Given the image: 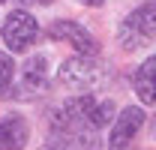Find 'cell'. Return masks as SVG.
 Listing matches in <instances>:
<instances>
[{
	"instance_id": "obj_1",
	"label": "cell",
	"mask_w": 156,
	"mask_h": 150,
	"mask_svg": "<svg viewBox=\"0 0 156 150\" xmlns=\"http://www.w3.org/2000/svg\"><path fill=\"white\" fill-rule=\"evenodd\" d=\"M153 39H156V3H144L135 12H129V18L117 30V42L123 45V51L144 48Z\"/></svg>"
},
{
	"instance_id": "obj_2",
	"label": "cell",
	"mask_w": 156,
	"mask_h": 150,
	"mask_svg": "<svg viewBox=\"0 0 156 150\" xmlns=\"http://www.w3.org/2000/svg\"><path fill=\"white\" fill-rule=\"evenodd\" d=\"M105 81V66L93 60V54H81V57H69L60 63V84L69 90H96Z\"/></svg>"
},
{
	"instance_id": "obj_3",
	"label": "cell",
	"mask_w": 156,
	"mask_h": 150,
	"mask_svg": "<svg viewBox=\"0 0 156 150\" xmlns=\"http://www.w3.org/2000/svg\"><path fill=\"white\" fill-rule=\"evenodd\" d=\"M36 36H39V24L30 12H24V9L9 12V18L3 24V42L12 51H27L36 42Z\"/></svg>"
},
{
	"instance_id": "obj_4",
	"label": "cell",
	"mask_w": 156,
	"mask_h": 150,
	"mask_svg": "<svg viewBox=\"0 0 156 150\" xmlns=\"http://www.w3.org/2000/svg\"><path fill=\"white\" fill-rule=\"evenodd\" d=\"M141 123H144V111H141L138 105H129V108H123V114L117 117L114 126H111L108 147H111V150H129L132 138H135L138 129H141Z\"/></svg>"
},
{
	"instance_id": "obj_5",
	"label": "cell",
	"mask_w": 156,
	"mask_h": 150,
	"mask_svg": "<svg viewBox=\"0 0 156 150\" xmlns=\"http://www.w3.org/2000/svg\"><path fill=\"white\" fill-rule=\"evenodd\" d=\"M48 39H54V42H69L81 54H96L93 36H90L78 21H54V24L48 27Z\"/></svg>"
},
{
	"instance_id": "obj_6",
	"label": "cell",
	"mask_w": 156,
	"mask_h": 150,
	"mask_svg": "<svg viewBox=\"0 0 156 150\" xmlns=\"http://www.w3.org/2000/svg\"><path fill=\"white\" fill-rule=\"evenodd\" d=\"M30 138V129H27V120L18 117V114H9L0 120V150H21Z\"/></svg>"
},
{
	"instance_id": "obj_7",
	"label": "cell",
	"mask_w": 156,
	"mask_h": 150,
	"mask_svg": "<svg viewBox=\"0 0 156 150\" xmlns=\"http://www.w3.org/2000/svg\"><path fill=\"white\" fill-rule=\"evenodd\" d=\"M48 150H99L96 129H75V132H54Z\"/></svg>"
},
{
	"instance_id": "obj_8",
	"label": "cell",
	"mask_w": 156,
	"mask_h": 150,
	"mask_svg": "<svg viewBox=\"0 0 156 150\" xmlns=\"http://www.w3.org/2000/svg\"><path fill=\"white\" fill-rule=\"evenodd\" d=\"M135 93L141 102L156 105V57H147L135 72Z\"/></svg>"
},
{
	"instance_id": "obj_9",
	"label": "cell",
	"mask_w": 156,
	"mask_h": 150,
	"mask_svg": "<svg viewBox=\"0 0 156 150\" xmlns=\"http://www.w3.org/2000/svg\"><path fill=\"white\" fill-rule=\"evenodd\" d=\"M48 84V60L39 54V57H30L27 66H24V87L39 93L42 87Z\"/></svg>"
},
{
	"instance_id": "obj_10",
	"label": "cell",
	"mask_w": 156,
	"mask_h": 150,
	"mask_svg": "<svg viewBox=\"0 0 156 150\" xmlns=\"http://www.w3.org/2000/svg\"><path fill=\"white\" fill-rule=\"evenodd\" d=\"M111 114H114V105H111V102H96L93 111H90V126H93V129L105 126V123L111 120Z\"/></svg>"
},
{
	"instance_id": "obj_11",
	"label": "cell",
	"mask_w": 156,
	"mask_h": 150,
	"mask_svg": "<svg viewBox=\"0 0 156 150\" xmlns=\"http://www.w3.org/2000/svg\"><path fill=\"white\" fill-rule=\"evenodd\" d=\"M12 72H15V66H12L9 54H3V51H0V93L12 84Z\"/></svg>"
},
{
	"instance_id": "obj_12",
	"label": "cell",
	"mask_w": 156,
	"mask_h": 150,
	"mask_svg": "<svg viewBox=\"0 0 156 150\" xmlns=\"http://www.w3.org/2000/svg\"><path fill=\"white\" fill-rule=\"evenodd\" d=\"M18 3H36V6H48L51 0H18Z\"/></svg>"
},
{
	"instance_id": "obj_13",
	"label": "cell",
	"mask_w": 156,
	"mask_h": 150,
	"mask_svg": "<svg viewBox=\"0 0 156 150\" xmlns=\"http://www.w3.org/2000/svg\"><path fill=\"white\" fill-rule=\"evenodd\" d=\"M81 3H87V6H102L105 0H81Z\"/></svg>"
},
{
	"instance_id": "obj_14",
	"label": "cell",
	"mask_w": 156,
	"mask_h": 150,
	"mask_svg": "<svg viewBox=\"0 0 156 150\" xmlns=\"http://www.w3.org/2000/svg\"><path fill=\"white\" fill-rule=\"evenodd\" d=\"M0 3H3V0H0Z\"/></svg>"
}]
</instances>
